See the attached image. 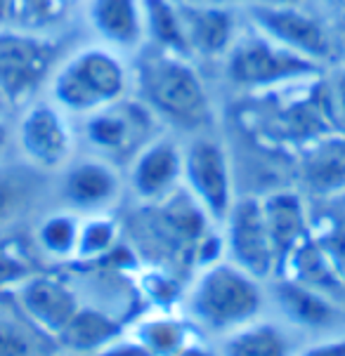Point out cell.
<instances>
[{"label": "cell", "instance_id": "10", "mask_svg": "<svg viewBox=\"0 0 345 356\" xmlns=\"http://www.w3.org/2000/svg\"><path fill=\"white\" fill-rule=\"evenodd\" d=\"M248 22L256 31L265 33L275 43L319 66L329 62L334 54L324 22L296 8V3H253L248 8Z\"/></svg>", "mask_w": 345, "mask_h": 356}, {"label": "cell", "instance_id": "1", "mask_svg": "<svg viewBox=\"0 0 345 356\" xmlns=\"http://www.w3.org/2000/svg\"><path fill=\"white\" fill-rule=\"evenodd\" d=\"M132 92L161 125L197 137L213 130V99L190 57L151 45L132 64Z\"/></svg>", "mask_w": 345, "mask_h": 356}, {"label": "cell", "instance_id": "6", "mask_svg": "<svg viewBox=\"0 0 345 356\" xmlns=\"http://www.w3.org/2000/svg\"><path fill=\"white\" fill-rule=\"evenodd\" d=\"M78 140L86 142L88 154L102 156L114 165H128L147 142L159 132V120L140 99H121L118 104L107 106L88 118H81Z\"/></svg>", "mask_w": 345, "mask_h": 356}, {"label": "cell", "instance_id": "8", "mask_svg": "<svg viewBox=\"0 0 345 356\" xmlns=\"http://www.w3.org/2000/svg\"><path fill=\"white\" fill-rule=\"evenodd\" d=\"M59 59L62 54L54 40L0 26V92L12 106L26 104L40 86H47Z\"/></svg>", "mask_w": 345, "mask_h": 356}, {"label": "cell", "instance_id": "17", "mask_svg": "<svg viewBox=\"0 0 345 356\" xmlns=\"http://www.w3.org/2000/svg\"><path fill=\"white\" fill-rule=\"evenodd\" d=\"M275 300L291 323L307 330H334L341 312L319 288L298 279H284L275 286Z\"/></svg>", "mask_w": 345, "mask_h": 356}, {"label": "cell", "instance_id": "24", "mask_svg": "<svg viewBox=\"0 0 345 356\" xmlns=\"http://www.w3.org/2000/svg\"><path fill=\"white\" fill-rule=\"evenodd\" d=\"M135 342H140L151 356H173L183 352L187 342V330L175 318L156 316L137 325Z\"/></svg>", "mask_w": 345, "mask_h": 356}, {"label": "cell", "instance_id": "23", "mask_svg": "<svg viewBox=\"0 0 345 356\" xmlns=\"http://www.w3.org/2000/svg\"><path fill=\"white\" fill-rule=\"evenodd\" d=\"M144 19H147L149 45L190 57L178 5H173L171 0H144Z\"/></svg>", "mask_w": 345, "mask_h": 356}, {"label": "cell", "instance_id": "32", "mask_svg": "<svg viewBox=\"0 0 345 356\" xmlns=\"http://www.w3.org/2000/svg\"><path fill=\"white\" fill-rule=\"evenodd\" d=\"M10 8H12V0H0V26L5 24V19H8Z\"/></svg>", "mask_w": 345, "mask_h": 356}, {"label": "cell", "instance_id": "31", "mask_svg": "<svg viewBox=\"0 0 345 356\" xmlns=\"http://www.w3.org/2000/svg\"><path fill=\"white\" fill-rule=\"evenodd\" d=\"M10 113H12V104H10V99L5 97L3 92H0V118H10Z\"/></svg>", "mask_w": 345, "mask_h": 356}, {"label": "cell", "instance_id": "28", "mask_svg": "<svg viewBox=\"0 0 345 356\" xmlns=\"http://www.w3.org/2000/svg\"><path fill=\"white\" fill-rule=\"evenodd\" d=\"M326 99H329L334 123H341V128L345 130V71H338L329 81V86H326Z\"/></svg>", "mask_w": 345, "mask_h": 356}, {"label": "cell", "instance_id": "21", "mask_svg": "<svg viewBox=\"0 0 345 356\" xmlns=\"http://www.w3.org/2000/svg\"><path fill=\"white\" fill-rule=\"evenodd\" d=\"M222 356H291V342L277 323L256 318L225 335Z\"/></svg>", "mask_w": 345, "mask_h": 356}, {"label": "cell", "instance_id": "20", "mask_svg": "<svg viewBox=\"0 0 345 356\" xmlns=\"http://www.w3.org/2000/svg\"><path fill=\"white\" fill-rule=\"evenodd\" d=\"M40 170H36L29 163L22 165L0 163V232L22 220V215L31 208L38 196Z\"/></svg>", "mask_w": 345, "mask_h": 356}, {"label": "cell", "instance_id": "3", "mask_svg": "<svg viewBox=\"0 0 345 356\" xmlns=\"http://www.w3.org/2000/svg\"><path fill=\"white\" fill-rule=\"evenodd\" d=\"M265 305L263 281L227 257L201 267L187 295L192 318L208 333L229 335L258 318Z\"/></svg>", "mask_w": 345, "mask_h": 356}, {"label": "cell", "instance_id": "9", "mask_svg": "<svg viewBox=\"0 0 345 356\" xmlns=\"http://www.w3.org/2000/svg\"><path fill=\"white\" fill-rule=\"evenodd\" d=\"M225 257L260 281L279 276V259L265 225L260 196H241L222 222Z\"/></svg>", "mask_w": 345, "mask_h": 356}, {"label": "cell", "instance_id": "15", "mask_svg": "<svg viewBox=\"0 0 345 356\" xmlns=\"http://www.w3.org/2000/svg\"><path fill=\"white\" fill-rule=\"evenodd\" d=\"M265 225H268L272 245L279 259V274L291 255L307 238V208L300 194L291 189H279L260 196Z\"/></svg>", "mask_w": 345, "mask_h": 356}, {"label": "cell", "instance_id": "30", "mask_svg": "<svg viewBox=\"0 0 345 356\" xmlns=\"http://www.w3.org/2000/svg\"><path fill=\"white\" fill-rule=\"evenodd\" d=\"M15 147V137H12V125L8 118H0V163H5L10 149Z\"/></svg>", "mask_w": 345, "mask_h": 356}, {"label": "cell", "instance_id": "25", "mask_svg": "<svg viewBox=\"0 0 345 356\" xmlns=\"http://www.w3.org/2000/svg\"><path fill=\"white\" fill-rule=\"evenodd\" d=\"M118 241V227L112 217L105 213L83 215L81 234H78V252L76 259H98L114 250Z\"/></svg>", "mask_w": 345, "mask_h": 356}, {"label": "cell", "instance_id": "13", "mask_svg": "<svg viewBox=\"0 0 345 356\" xmlns=\"http://www.w3.org/2000/svg\"><path fill=\"white\" fill-rule=\"evenodd\" d=\"M17 302L29 323L45 337H59L81 309L76 293L52 276H26L17 286Z\"/></svg>", "mask_w": 345, "mask_h": 356}, {"label": "cell", "instance_id": "18", "mask_svg": "<svg viewBox=\"0 0 345 356\" xmlns=\"http://www.w3.org/2000/svg\"><path fill=\"white\" fill-rule=\"evenodd\" d=\"M302 182L314 196L345 194V135H322L302 159Z\"/></svg>", "mask_w": 345, "mask_h": 356}, {"label": "cell", "instance_id": "11", "mask_svg": "<svg viewBox=\"0 0 345 356\" xmlns=\"http://www.w3.org/2000/svg\"><path fill=\"white\" fill-rule=\"evenodd\" d=\"M59 175V194L66 210L78 215L107 213L123 191L118 165L95 154L74 156Z\"/></svg>", "mask_w": 345, "mask_h": 356}, {"label": "cell", "instance_id": "14", "mask_svg": "<svg viewBox=\"0 0 345 356\" xmlns=\"http://www.w3.org/2000/svg\"><path fill=\"white\" fill-rule=\"evenodd\" d=\"M86 19L98 43L128 54L147 45L144 0H88Z\"/></svg>", "mask_w": 345, "mask_h": 356}, {"label": "cell", "instance_id": "27", "mask_svg": "<svg viewBox=\"0 0 345 356\" xmlns=\"http://www.w3.org/2000/svg\"><path fill=\"white\" fill-rule=\"evenodd\" d=\"M26 276H31V269L17 252L0 250V291L3 288H17Z\"/></svg>", "mask_w": 345, "mask_h": 356}, {"label": "cell", "instance_id": "7", "mask_svg": "<svg viewBox=\"0 0 345 356\" xmlns=\"http://www.w3.org/2000/svg\"><path fill=\"white\" fill-rule=\"evenodd\" d=\"M183 189L204 210L210 225H222L237 201L232 161L222 142L210 132L190 137L183 147Z\"/></svg>", "mask_w": 345, "mask_h": 356}, {"label": "cell", "instance_id": "19", "mask_svg": "<svg viewBox=\"0 0 345 356\" xmlns=\"http://www.w3.org/2000/svg\"><path fill=\"white\" fill-rule=\"evenodd\" d=\"M121 335V323L109 314L93 309V307H81L74 318L66 323L62 335L57 337L59 345L66 347L74 354H95L107 349L112 342H116Z\"/></svg>", "mask_w": 345, "mask_h": 356}, {"label": "cell", "instance_id": "22", "mask_svg": "<svg viewBox=\"0 0 345 356\" xmlns=\"http://www.w3.org/2000/svg\"><path fill=\"white\" fill-rule=\"evenodd\" d=\"M81 217L71 210H57L45 215L36 229V243L40 252L52 259H76Z\"/></svg>", "mask_w": 345, "mask_h": 356}, {"label": "cell", "instance_id": "4", "mask_svg": "<svg viewBox=\"0 0 345 356\" xmlns=\"http://www.w3.org/2000/svg\"><path fill=\"white\" fill-rule=\"evenodd\" d=\"M322 66L275 43L260 31H248L234 38L225 54V71L232 86L244 90L286 88L291 83L317 76Z\"/></svg>", "mask_w": 345, "mask_h": 356}, {"label": "cell", "instance_id": "29", "mask_svg": "<svg viewBox=\"0 0 345 356\" xmlns=\"http://www.w3.org/2000/svg\"><path fill=\"white\" fill-rule=\"evenodd\" d=\"M300 356H345V335H334L302 349Z\"/></svg>", "mask_w": 345, "mask_h": 356}, {"label": "cell", "instance_id": "12", "mask_svg": "<svg viewBox=\"0 0 345 356\" xmlns=\"http://www.w3.org/2000/svg\"><path fill=\"white\" fill-rule=\"evenodd\" d=\"M130 191L142 203H154L183 186V147L168 135H156L128 163Z\"/></svg>", "mask_w": 345, "mask_h": 356}, {"label": "cell", "instance_id": "26", "mask_svg": "<svg viewBox=\"0 0 345 356\" xmlns=\"http://www.w3.org/2000/svg\"><path fill=\"white\" fill-rule=\"evenodd\" d=\"M38 328L0 318V356H38Z\"/></svg>", "mask_w": 345, "mask_h": 356}, {"label": "cell", "instance_id": "2", "mask_svg": "<svg viewBox=\"0 0 345 356\" xmlns=\"http://www.w3.org/2000/svg\"><path fill=\"white\" fill-rule=\"evenodd\" d=\"M45 88V97L66 116L88 118L130 97L132 66L123 52L105 43H90L64 54Z\"/></svg>", "mask_w": 345, "mask_h": 356}, {"label": "cell", "instance_id": "5", "mask_svg": "<svg viewBox=\"0 0 345 356\" xmlns=\"http://www.w3.org/2000/svg\"><path fill=\"white\" fill-rule=\"evenodd\" d=\"M12 137L20 159L45 175L62 170L78 149V132L71 125V116L45 95L22 104Z\"/></svg>", "mask_w": 345, "mask_h": 356}, {"label": "cell", "instance_id": "33", "mask_svg": "<svg viewBox=\"0 0 345 356\" xmlns=\"http://www.w3.org/2000/svg\"><path fill=\"white\" fill-rule=\"evenodd\" d=\"M253 3H298V0H253Z\"/></svg>", "mask_w": 345, "mask_h": 356}, {"label": "cell", "instance_id": "16", "mask_svg": "<svg viewBox=\"0 0 345 356\" xmlns=\"http://www.w3.org/2000/svg\"><path fill=\"white\" fill-rule=\"evenodd\" d=\"M190 54L222 57L237 38L234 15L213 5H178Z\"/></svg>", "mask_w": 345, "mask_h": 356}, {"label": "cell", "instance_id": "34", "mask_svg": "<svg viewBox=\"0 0 345 356\" xmlns=\"http://www.w3.org/2000/svg\"><path fill=\"white\" fill-rule=\"evenodd\" d=\"M74 356H83V354H74Z\"/></svg>", "mask_w": 345, "mask_h": 356}]
</instances>
